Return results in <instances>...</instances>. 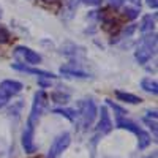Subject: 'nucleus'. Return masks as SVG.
Listing matches in <instances>:
<instances>
[{
	"label": "nucleus",
	"instance_id": "6e6552de",
	"mask_svg": "<svg viewBox=\"0 0 158 158\" xmlns=\"http://www.w3.org/2000/svg\"><path fill=\"white\" fill-rule=\"evenodd\" d=\"M22 147L27 153H33L35 152V144H33V125L27 123V128L22 133Z\"/></svg>",
	"mask_w": 158,
	"mask_h": 158
},
{
	"label": "nucleus",
	"instance_id": "9b49d317",
	"mask_svg": "<svg viewBox=\"0 0 158 158\" xmlns=\"http://www.w3.org/2000/svg\"><path fill=\"white\" fill-rule=\"evenodd\" d=\"M153 25H155V16L147 15V16H144V18H142V22H141V27H139V30H141V33H144V35L152 33V30H153Z\"/></svg>",
	"mask_w": 158,
	"mask_h": 158
},
{
	"label": "nucleus",
	"instance_id": "9d476101",
	"mask_svg": "<svg viewBox=\"0 0 158 158\" xmlns=\"http://www.w3.org/2000/svg\"><path fill=\"white\" fill-rule=\"evenodd\" d=\"M13 68H15V70H19V71H24V73L36 74L38 77H48V79L56 77V74H52V73H49V71L38 70V68H30V67H25V65H21V63H13Z\"/></svg>",
	"mask_w": 158,
	"mask_h": 158
},
{
	"label": "nucleus",
	"instance_id": "ddd939ff",
	"mask_svg": "<svg viewBox=\"0 0 158 158\" xmlns=\"http://www.w3.org/2000/svg\"><path fill=\"white\" fill-rule=\"evenodd\" d=\"M115 97L120 100V101L131 103V104H138V103L142 101L139 97H136V95H133V94H127V92H120V90H117V92H115Z\"/></svg>",
	"mask_w": 158,
	"mask_h": 158
},
{
	"label": "nucleus",
	"instance_id": "f3484780",
	"mask_svg": "<svg viewBox=\"0 0 158 158\" xmlns=\"http://www.w3.org/2000/svg\"><path fill=\"white\" fill-rule=\"evenodd\" d=\"M10 38H11V35H10V32L3 27V25H0V44H5V43H8L10 41Z\"/></svg>",
	"mask_w": 158,
	"mask_h": 158
},
{
	"label": "nucleus",
	"instance_id": "aec40b11",
	"mask_svg": "<svg viewBox=\"0 0 158 158\" xmlns=\"http://www.w3.org/2000/svg\"><path fill=\"white\" fill-rule=\"evenodd\" d=\"M144 122H146L147 125H150V128L153 130V135L156 136V122H155V120L152 122V120H150V118H144Z\"/></svg>",
	"mask_w": 158,
	"mask_h": 158
},
{
	"label": "nucleus",
	"instance_id": "0eeeda50",
	"mask_svg": "<svg viewBox=\"0 0 158 158\" xmlns=\"http://www.w3.org/2000/svg\"><path fill=\"white\" fill-rule=\"evenodd\" d=\"M15 52H16V54H21V56L24 57V60L27 62V63H30V65H36V63L41 62V56H40L38 52L32 51L30 48H25V46H18Z\"/></svg>",
	"mask_w": 158,
	"mask_h": 158
},
{
	"label": "nucleus",
	"instance_id": "f8f14e48",
	"mask_svg": "<svg viewBox=\"0 0 158 158\" xmlns=\"http://www.w3.org/2000/svg\"><path fill=\"white\" fill-rule=\"evenodd\" d=\"M141 87L146 92H149V94H153V95L158 94V84H156L155 79H152V77H144L141 81Z\"/></svg>",
	"mask_w": 158,
	"mask_h": 158
},
{
	"label": "nucleus",
	"instance_id": "1a4fd4ad",
	"mask_svg": "<svg viewBox=\"0 0 158 158\" xmlns=\"http://www.w3.org/2000/svg\"><path fill=\"white\" fill-rule=\"evenodd\" d=\"M97 130L100 131V133H109V131L112 130V120H111V115L108 112L106 108H101L100 111V122H98V127Z\"/></svg>",
	"mask_w": 158,
	"mask_h": 158
},
{
	"label": "nucleus",
	"instance_id": "20e7f679",
	"mask_svg": "<svg viewBox=\"0 0 158 158\" xmlns=\"http://www.w3.org/2000/svg\"><path fill=\"white\" fill-rule=\"evenodd\" d=\"M70 142H71L70 133H62V135H59V136L54 139V142L51 144V149H49L48 158H57L65 149L70 146Z\"/></svg>",
	"mask_w": 158,
	"mask_h": 158
},
{
	"label": "nucleus",
	"instance_id": "dca6fc26",
	"mask_svg": "<svg viewBox=\"0 0 158 158\" xmlns=\"http://www.w3.org/2000/svg\"><path fill=\"white\" fill-rule=\"evenodd\" d=\"M139 11H141V8H125L123 10V16L127 18V19H136L138 18V15H139Z\"/></svg>",
	"mask_w": 158,
	"mask_h": 158
},
{
	"label": "nucleus",
	"instance_id": "f257e3e1",
	"mask_svg": "<svg viewBox=\"0 0 158 158\" xmlns=\"http://www.w3.org/2000/svg\"><path fill=\"white\" fill-rule=\"evenodd\" d=\"M117 128H125V130L131 131V133H135L138 136V146H139V149H146L150 144V135L146 133L142 128H139L135 122L125 118L123 115H117Z\"/></svg>",
	"mask_w": 158,
	"mask_h": 158
},
{
	"label": "nucleus",
	"instance_id": "f03ea898",
	"mask_svg": "<svg viewBox=\"0 0 158 158\" xmlns=\"http://www.w3.org/2000/svg\"><path fill=\"white\" fill-rule=\"evenodd\" d=\"M156 48V35L155 33H150V35H146L142 40V44L136 49L135 52V57L139 63H147L153 54V51Z\"/></svg>",
	"mask_w": 158,
	"mask_h": 158
},
{
	"label": "nucleus",
	"instance_id": "5701e85b",
	"mask_svg": "<svg viewBox=\"0 0 158 158\" xmlns=\"http://www.w3.org/2000/svg\"><path fill=\"white\" fill-rule=\"evenodd\" d=\"M131 5H135V8H141V0H127Z\"/></svg>",
	"mask_w": 158,
	"mask_h": 158
},
{
	"label": "nucleus",
	"instance_id": "39448f33",
	"mask_svg": "<svg viewBox=\"0 0 158 158\" xmlns=\"http://www.w3.org/2000/svg\"><path fill=\"white\" fill-rule=\"evenodd\" d=\"M46 94L43 90H40L35 94V98H33V104H32V111H30V117H29V123H35V120L41 115L44 106H46Z\"/></svg>",
	"mask_w": 158,
	"mask_h": 158
},
{
	"label": "nucleus",
	"instance_id": "412c9836",
	"mask_svg": "<svg viewBox=\"0 0 158 158\" xmlns=\"http://www.w3.org/2000/svg\"><path fill=\"white\" fill-rule=\"evenodd\" d=\"M82 2L85 5H92V6H95V5H100L101 3V0H82Z\"/></svg>",
	"mask_w": 158,
	"mask_h": 158
},
{
	"label": "nucleus",
	"instance_id": "4be33fe9",
	"mask_svg": "<svg viewBox=\"0 0 158 158\" xmlns=\"http://www.w3.org/2000/svg\"><path fill=\"white\" fill-rule=\"evenodd\" d=\"M146 3H147L150 8H153V10H156V6H158V2H156V0H146Z\"/></svg>",
	"mask_w": 158,
	"mask_h": 158
},
{
	"label": "nucleus",
	"instance_id": "b1692460",
	"mask_svg": "<svg viewBox=\"0 0 158 158\" xmlns=\"http://www.w3.org/2000/svg\"><path fill=\"white\" fill-rule=\"evenodd\" d=\"M146 158H156V153H152V155H149V156H146Z\"/></svg>",
	"mask_w": 158,
	"mask_h": 158
},
{
	"label": "nucleus",
	"instance_id": "393cba45",
	"mask_svg": "<svg viewBox=\"0 0 158 158\" xmlns=\"http://www.w3.org/2000/svg\"><path fill=\"white\" fill-rule=\"evenodd\" d=\"M0 16H2V10H0Z\"/></svg>",
	"mask_w": 158,
	"mask_h": 158
},
{
	"label": "nucleus",
	"instance_id": "423d86ee",
	"mask_svg": "<svg viewBox=\"0 0 158 158\" xmlns=\"http://www.w3.org/2000/svg\"><path fill=\"white\" fill-rule=\"evenodd\" d=\"M97 117V106L92 100H85L81 103V120L84 127H90Z\"/></svg>",
	"mask_w": 158,
	"mask_h": 158
},
{
	"label": "nucleus",
	"instance_id": "a211bd4d",
	"mask_svg": "<svg viewBox=\"0 0 158 158\" xmlns=\"http://www.w3.org/2000/svg\"><path fill=\"white\" fill-rule=\"evenodd\" d=\"M52 98L56 100V103H67L68 101V95H62V94H54Z\"/></svg>",
	"mask_w": 158,
	"mask_h": 158
},
{
	"label": "nucleus",
	"instance_id": "6ab92c4d",
	"mask_svg": "<svg viewBox=\"0 0 158 158\" xmlns=\"http://www.w3.org/2000/svg\"><path fill=\"white\" fill-rule=\"evenodd\" d=\"M106 2H108L111 6H114V8H120V6L123 5L125 0H106Z\"/></svg>",
	"mask_w": 158,
	"mask_h": 158
},
{
	"label": "nucleus",
	"instance_id": "4468645a",
	"mask_svg": "<svg viewBox=\"0 0 158 158\" xmlns=\"http://www.w3.org/2000/svg\"><path fill=\"white\" fill-rule=\"evenodd\" d=\"M60 73L65 76H70V77H89L87 73H84L81 70H76V68H68V67H62Z\"/></svg>",
	"mask_w": 158,
	"mask_h": 158
},
{
	"label": "nucleus",
	"instance_id": "7ed1b4c3",
	"mask_svg": "<svg viewBox=\"0 0 158 158\" xmlns=\"http://www.w3.org/2000/svg\"><path fill=\"white\" fill-rule=\"evenodd\" d=\"M22 89V84L18 81H13V79H5V81L0 82V108H3L8 103L10 97L19 94Z\"/></svg>",
	"mask_w": 158,
	"mask_h": 158
},
{
	"label": "nucleus",
	"instance_id": "2eb2a0df",
	"mask_svg": "<svg viewBox=\"0 0 158 158\" xmlns=\"http://www.w3.org/2000/svg\"><path fill=\"white\" fill-rule=\"evenodd\" d=\"M54 112L56 114H60V115H65L68 118V120H74V117H76V112L73 111V109H63V108H57V109H54Z\"/></svg>",
	"mask_w": 158,
	"mask_h": 158
}]
</instances>
